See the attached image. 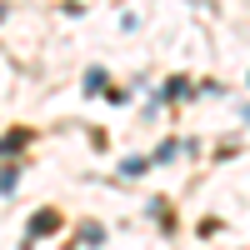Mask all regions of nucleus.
I'll return each mask as SVG.
<instances>
[{"label": "nucleus", "mask_w": 250, "mask_h": 250, "mask_svg": "<svg viewBox=\"0 0 250 250\" xmlns=\"http://www.w3.org/2000/svg\"><path fill=\"white\" fill-rule=\"evenodd\" d=\"M0 15H5V10H0Z\"/></svg>", "instance_id": "obj_2"}, {"label": "nucleus", "mask_w": 250, "mask_h": 250, "mask_svg": "<svg viewBox=\"0 0 250 250\" xmlns=\"http://www.w3.org/2000/svg\"><path fill=\"white\" fill-rule=\"evenodd\" d=\"M30 230H35V235H50V230H55V215H50V210H45V215H35Z\"/></svg>", "instance_id": "obj_1"}]
</instances>
